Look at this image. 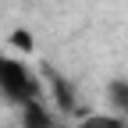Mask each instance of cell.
Wrapping results in <instances>:
<instances>
[{"mask_svg": "<svg viewBox=\"0 0 128 128\" xmlns=\"http://www.w3.org/2000/svg\"><path fill=\"white\" fill-rule=\"evenodd\" d=\"M50 86H54V100H57V107L64 110V114H71V110L78 107V100H75V89L64 82L60 75H54V71H50Z\"/></svg>", "mask_w": 128, "mask_h": 128, "instance_id": "3", "label": "cell"}, {"mask_svg": "<svg viewBox=\"0 0 128 128\" xmlns=\"http://www.w3.org/2000/svg\"><path fill=\"white\" fill-rule=\"evenodd\" d=\"M78 128H124V118H118V114H89V118H82Z\"/></svg>", "mask_w": 128, "mask_h": 128, "instance_id": "5", "label": "cell"}, {"mask_svg": "<svg viewBox=\"0 0 128 128\" xmlns=\"http://www.w3.org/2000/svg\"><path fill=\"white\" fill-rule=\"evenodd\" d=\"M107 100L118 110V118H128V78H118L107 86Z\"/></svg>", "mask_w": 128, "mask_h": 128, "instance_id": "4", "label": "cell"}, {"mask_svg": "<svg viewBox=\"0 0 128 128\" xmlns=\"http://www.w3.org/2000/svg\"><path fill=\"white\" fill-rule=\"evenodd\" d=\"M22 128H57L54 124V114L46 110L39 100H32L22 107Z\"/></svg>", "mask_w": 128, "mask_h": 128, "instance_id": "2", "label": "cell"}, {"mask_svg": "<svg viewBox=\"0 0 128 128\" xmlns=\"http://www.w3.org/2000/svg\"><path fill=\"white\" fill-rule=\"evenodd\" d=\"M0 96H7L11 103H32V100H39V82L28 75V68L22 60H14L7 54H0Z\"/></svg>", "mask_w": 128, "mask_h": 128, "instance_id": "1", "label": "cell"}, {"mask_svg": "<svg viewBox=\"0 0 128 128\" xmlns=\"http://www.w3.org/2000/svg\"><path fill=\"white\" fill-rule=\"evenodd\" d=\"M11 46H14V50H22V54H28L32 50V32H25V28H11Z\"/></svg>", "mask_w": 128, "mask_h": 128, "instance_id": "6", "label": "cell"}]
</instances>
